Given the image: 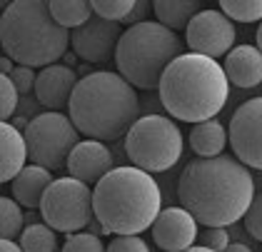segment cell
Masks as SVG:
<instances>
[{"label":"cell","instance_id":"obj_29","mask_svg":"<svg viewBox=\"0 0 262 252\" xmlns=\"http://www.w3.org/2000/svg\"><path fill=\"white\" fill-rule=\"evenodd\" d=\"M245 230L252 235L255 240H260L262 242V193H257L252 197V205L247 207V213H245Z\"/></svg>","mask_w":262,"mask_h":252},{"label":"cell","instance_id":"obj_3","mask_svg":"<svg viewBox=\"0 0 262 252\" xmlns=\"http://www.w3.org/2000/svg\"><path fill=\"white\" fill-rule=\"evenodd\" d=\"M158 93L162 108L175 120L198 125L215 120L225 108L230 82L217 60L198 53H182L165 68Z\"/></svg>","mask_w":262,"mask_h":252},{"label":"cell","instance_id":"obj_36","mask_svg":"<svg viewBox=\"0 0 262 252\" xmlns=\"http://www.w3.org/2000/svg\"><path fill=\"white\" fill-rule=\"evenodd\" d=\"M255 48L262 53V23H260V28H257V45H255Z\"/></svg>","mask_w":262,"mask_h":252},{"label":"cell","instance_id":"obj_26","mask_svg":"<svg viewBox=\"0 0 262 252\" xmlns=\"http://www.w3.org/2000/svg\"><path fill=\"white\" fill-rule=\"evenodd\" d=\"M18 88L13 85V80L10 75H3L0 73V122H8L13 113L18 110Z\"/></svg>","mask_w":262,"mask_h":252},{"label":"cell","instance_id":"obj_16","mask_svg":"<svg viewBox=\"0 0 262 252\" xmlns=\"http://www.w3.org/2000/svg\"><path fill=\"white\" fill-rule=\"evenodd\" d=\"M227 82L237 85V88H257L262 85V53L255 45H235L222 65Z\"/></svg>","mask_w":262,"mask_h":252},{"label":"cell","instance_id":"obj_34","mask_svg":"<svg viewBox=\"0 0 262 252\" xmlns=\"http://www.w3.org/2000/svg\"><path fill=\"white\" fill-rule=\"evenodd\" d=\"M13 68H15V65H13V60L10 58H0V73H3V75H10Z\"/></svg>","mask_w":262,"mask_h":252},{"label":"cell","instance_id":"obj_15","mask_svg":"<svg viewBox=\"0 0 262 252\" xmlns=\"http://www.w3.org/2000/svg\"><path fill=\"white\" fill-rule=\"evenodd\" d=\"M78 85V73L70 68V65H48L42 68L35 78V97L38 102L50 108L53 113L62 110L65 105H70V97H73V90Z\"/></svg>","mask_w":262,"mask_h":252},{"label":"cell","instance_id":"obj_24","mask_svg":"<svg viewBox=\"0 0 262 252\" xmlns=\"http://www.w3.org/2000/svg\"><path fill=\"white\" fill-rule=\"evenodd\" d=\"M220 13L237 23H257L262 20V0H222Z\"/></svg>","mask_w":262,"mask_h":252},{"label":"cell","instance_id":"obj_14","mask_svg":"<svg viewBox=\"0 0 262 252\" xmlns=\"http://www.w3.org/2000/svg\"><path fill=\"white\" fill-rule=\"evenodd\" d=\"M68 173L85 185H98L113 170V153L100 140H80L68 155Z\"/></svg>","mask_w":262,"mask_h":252},{"label":"cell","instance_id":"obj_23","mask_svg":"<svg viewBox=\"0 0 262 252\" xmlns=\"http://www.w3.org/2000/svg\"><path fill=\"white\" fill-rule=\"evenodd\" d=\"M23 233V207L13 200L0 195V240H15Z\"/></svg>","mask_w":262,"mask_h":252},{"label":"cell","instance_id":"obj_33","mask_svg":"<svg viewBox=\"0 0 262 252\" xmlns=\"http://www.w3.org/2000/svg\"><path fill=\"white\" fill-rule=\"evenodd\" d=\"M0 252H23V247L15 240H0Z\"/></svg>","mask_w":262,"mask_h":252},{"label":"cell","instance_id":"obj_32","mask_svg":"<svg viewBox=\"0 0 262 252\" xmlns=\"http://www.w3.org/2000/svg\"><path fill=\"white\" fill-rule=\"evenodd\" d=\"M147 10H150V3H147V0L135 3L133 13L125 18V23H130V28H133V25H140V23H145V18H147Z\"/></svg>","mask_w":262,"mask_h":252},{"label":"cell","instance_id":"obj_1","mask_svg":"<svg viewBox=\"0 0 262 252\" xmlns=\"http://www.w3.org/2000/svg\"><path fill=\"white\" fill-rule=\"evenodd\" d=\"M180 207L205 227L240 222L255 197V177L237 157H198L185 165L178 180Z\"/></svg>","mask_w":262,"mask_h":252},{"label":"cell","instance_id":"obj_5","mask_svg":"<svg viewBox=\"0 0 262 252\" xmlns=\"http://www.w3.org/2000/svg\"><path fill=\"white\" fill-rule=\"evenodd\" d=\"M0 45L5 58L35 70L68 55L70 33L53 20L48 3L15 0L0 15Z\"/></svg>","mask_w":262,"mask_h":252},{"label":"cell","instance_id":"obj_8","mask_svg":"<svg viewBox=\"0 0 262 252\" xmlns=\"http://www.w3.org/2000/svg\"><path fill=\"white\" fill-rule=\"evenodd\" d=\"M23 137L33 165H40L45 170L62 167L73 148L80 142V133L75 130L73 120L62 113H40L28 120Z\"/></svg>","mask_w":262,"mask_h":252},{"label":"cell","instance_id":"obj_30","mask_svg":"<svg viewBox=\"0 0 262 252\" xmlns=\"http://www.w3.org/2000/svg\"><path fill=\"white\" fill-rule=\"evenodd\" d=\"M200 245L212 252H225V247L230 245V233L225 227H205L200 235Z\"/></svg>","mask_w":262,"mask_h":252},{"label":"cell","instance_id":"obj_9","mask_svg":"<svg viewBox=\"0 0 262 252\" xmlns=\"http://www.w3.org/2000/svg\"><path fill=\"white\" fill-rule=\"evenodd\" d=\"M45 225L55 233H80L93 220V190L75 177H58L50 182L40 200Z\"/></svg>","mask_w":262,"mask_h":252},{"label":"cell","instance_id":"obj_17","mask_svg":"<svg viewBox=\"0 0 262 252\" xmlns=\"http://www.w3.org/2000/svg\"><path fill=\"white\" fill-rule=\"evenodd\" d=\"M28 162L25 137L13 122H0V185L13 182Z\"/></svg>","mask_w":262,"mask_h":252},{"label":"cell","instance_id":"obj_10","mask_svg":"<svg viewBox=\"0 0 262 252\" xmlns=\"http://www.w3.org/2000/svg\"><path fill=\"white\" fill-rule=\"evenodd\" d=\"M185 40L192 53L217 60L235 48V23L220 10H200L185 28Z\"/></svg>","mask_w":262,"mask_h":252},{"label":"cell","instance_id":"obj_21","mask_svg":"<svg viewBox=\"0 0 262 252\" xmlns=\"http://www.w3.org/2000/svg\"><path fill=\"white\" fill-rule=\"evenodd\" d=\"M48 8H50L53 20L60 28H65L68 33L78 30L80 25H85L88 20L93 18V8L85 0H53V3H48Z\"/></svg>","mask_w":262,"mask_h":252},{"label":"cell","instance_id":"obj_38","mask_svg":"<svg viewBox=\"0 0 262 252\" xmlns=\"http://www.w3.org/2000/svg\"><path fill=\"white\" fill-rule=\"evenodd\" d=\"M8 5H10V3H0V10L5 13V8H8Z\"/></svg>","mask_w":262,"mask_h":252},{"label":"cell","instance_id":"obj_6","mask_svg":"<svg viewBox=\"0 0 262 252\" xmlns=\"http://www.w3.org/2000/svg\"><path fill=\"white\" fill-rule=\"evenodd\" d=\"M180 55L182 40L178 38V33L160 23L145 20L140 25L122 30L115 50V65L118 75L127 80L133 88L155 90L160 85L165 68Z\"/></svg>","mask_w":262,"mask_h":252},{"label":"cell","instance_id":"obj_4","mask_svg":"<svg viewBox=\"0 0 262 252\" xmlns=\"http://www.w3.org/2000/svg\"><path fill=\"white\" fill-rule=\"evenodd\" d=\"M162 210V193L152 173L135 165L113 167L93 190V215L102 233L140 235Z\"/></svg>","mask_w":262,"mask_h":252},{"label":"cell","instance_id":"obj_19","mask_svg":"<svg viewBox=\"0 0 262 252\" xmlns=\"http://www.w3.org/2000/svg\"><path fill=\"white\" fill-rule=\"evenodd\" d=\"M227 145V130L225 125L217 120H205L192 125V133H190V148L198 157H217L222 155Z\"/></svg>","mask_w":262,"mask_h":252},{"label":"cell","instance_id":"obj_35","mask_svg":"<svg viewBox=\"0 0 262 252\" xmlns=\"http://www.w3.org/2000/svg\"><path fill=\"white\" fill-rule=\"evenodd\" d=\"M225 252H252L245 242H230L227 247H225Z\"/></svg>","mask_w":262,"mask_h":252},{"label":"cell","instance_id":"obj_20","mask_svg":"<svg viewBox=\"0 0 262 252\" xmlns=\"http://www.w3.org/2000/svg\"><path fill=\"white\" fill-rule=\"evenodd\" d=\"M152 10L158 15V23L170 28V30H180L187 28V23L200 13V3L198 0H155Z\"/></svg>","mask_w":262,"mask_h":252},{"label":"cell","instance_id":"obj_7","mask_svg":"<svg viewBox=\"0 0 262 252\" xmlns=\"http://www.w3.org/2000/svg\"><path fill=\"white\" fill-rule=\"evenodd\" d=\"M125 153L145 173H165L182 157V133L172 117H138L125 135Z\"/></svg>","mask_w":262,"mask_h":252},{"label":"cell","instance_id":"obj_27","mask_svg":"<svg viewBox=\"0 0 262 252\" xmlns=\"http://www.w3.org/2000/svg\"><path fill=\"white\" fill-rule=\"evenodd\" d=\"M60 252H105V245L93 233H70Z\"/></svg>","mask_w":262,"mask_h":252},{"label":"cell","instance_id":"obj_11","mask_svg":"<svg viewBox=\"0 0 262 252\" xmlns=\"http://www.w3.org/2000/svg\"><path fill=\"white\" fill-rule=\"evenodd\" d=\"M227 140L245 167L262 170V97H252L235 110Z\"/></svg>","mask_w":262,"mask_h":252},{"label":"cell","instance_id":"obj_13","mask_svg":"<svg viewBox=\"0 0 262 252\" xmlns=\"http://www.w3.org/2000/svg\"><path fill=\"white\" fill-rule=\"evenodd\" d=\"M198 220L185 207H165L152 222V240L165 252H185L198 240Z\"/></svg>","mask_w":262,"mask_h":252},{"label":"cell","instance_id":"obj_31","mask_svg":"<svg viewBox=\"0 0 262 252\" xmlns=\"http://www.w3.org/2000/svg\"><path fill=\"white\" fill-rule=\"evenodd\" d=\"M35 78H38V73H35L33 68H25V65H15L13 73H10V80H13V85L18 88V93L35 90Z\"/></svg>","mask_w":262,"mask_h":252},{"label":"cell","instance_id":"obj_37","mask_svg":"<svg viewBox=\"0 0 262 252\" xmlns=\"http://www.w3.org/2000/svg\"><path fill=\"white\" fill-rule=\"evenodd\" d=\"M185 252H212V250H207V247H202V245H192L190 250H185Z\"/></svg>","mask_w":262,"mask_h":252},{"label":"cell","instance_id":"obj_12","mask_svg":"<svg viewBox=\"0 0 262 252\" xmlns=\"http://www.w3.org/2000/svg\"><path fill=\"white\" fill-rule=\"evenodd\" d=\"M120 35V23H110L93 15L85 25L70 33V45H73V53L85 62H105L115 55Z\"/></svg>","mask_w":262,"mask_h":252},{"label":"cell","instance_id":"obj_18","mask_svg":"<svg viewBox=\"0 0 262 252\" xmlns=\"http://www.w3.org/2000/svg\"><path fill=\"white\" fill-rule=\"evenodd\" d=\"M50 182H53V173L30 162L13 180V200L20 207H40V200L45 190L50 187Z\"/></svg>","mask_w":262,"mask_h":252},{"label":"cell","instance_id":"obj_22","mask_svg":"<svg viewBox=\"0 0 262 252\" xmlns=\"http://www.w3.org/2000/svg\"><path fill=\"white\" fill-rule=\"evenodd\" d=\"M23 252H55L58 250V235L45 222H33L20 233Z\"/></svg>","mask_w":262,"mask_h":252},{"label":"cell","instance_id":"obj_25","mask_svg":"<svg viewBox=\"0 0 262 252\" xmlns=\"http://www.w3.org/2000/svg\"><path fill=\"white\" fill-rule=\"evenodd\" d=\"M90 8L98 18L110 20V23H120L133 13L135 0H93Z\"/></svg>","mask_w":262,"mask_h":252},{"label":"cell","instance_id":"obj_2","mask_svg":"<svg viewBox=\"0 0 262 252\" xmlns=\"http://www.w3.org/2000/svg\"><path fill=\"white\" fill-rule=\"evenodd\" d=\"M70 120L88 140H118L140 117V97L118 73L100 70L78 80L70 97Z\"/></svg>","mask_w":262,"mask_h":252},{"label":"cell","instance_id":"obj_28","mask_svg":"<svg viewBox=\"0 0 262 252\" xmlns=\"http://www.w3.org/2000/svg\"><path fill=\"white\" fill-rule=\"evenodd\" d=\"M105 252H150V247L140 235H115Z\"/></svg>","mask_w":262,"mask_h":252}]
</instances>
